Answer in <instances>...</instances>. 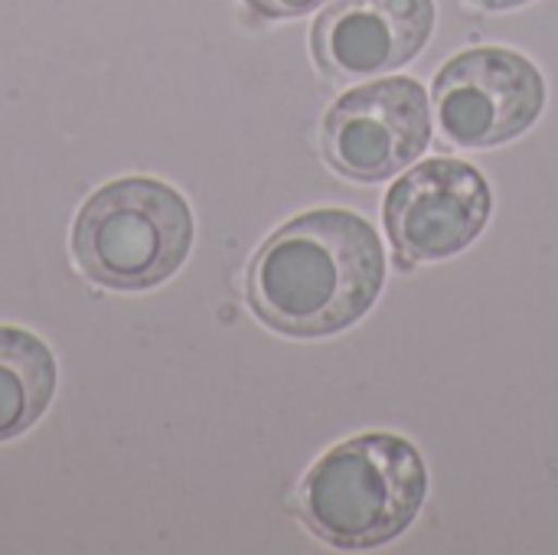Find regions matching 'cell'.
I'll return each instance as SVG.
<instances>
[{
    "instance_id": "cell-2",
    "label": "cell",
    "mask_w": 558,
    "mask_h": 555,
    "mask_svg": "<svg viewBox=\"0 0 558 555\" xmlns=\"http://www.w3.org/2000/svg\"><path fill=\"white\" fill-rule=\"evenodd\" d=\"M428 497V468L412 442L366 432L330 448L298 487V517L314 540L363 553L399 540Z\"/></svg>"
},
{
    "instance_id": "cell-4",
    "label": "cell",
    "mask_w": 558,
    "mask_h": 555,
    "mask_svg": "<svg viewBox=\"0 0 558 555\" xmlns=\"http://www.w3.org/2000/svg\"><path fill=\"white\" fill-rule=\"evenodd\" d=\"M546 108V79L533 59L481 46L448 59L432 88V111L454 147L484 150L526 134Z\"/></svg>"
},
{
    "instance_id": "cell-6",
    "label": "cell",
    "mask_w": 558,
    "mask_h": 555,
    "mask_svg": "<svg viewBox=\"0 0 558 555\" xmlns=\"http://www.w3.org/2000/svg\"><path fill=\"white\" fill-rule=\"evenodd\" d=\"M490 213L494 193L477 167L432 157L392 183L383 226L399 268H415L464 252L487 229Z\"/></svg>"
},
{
    "instance_id": "cell-1",
    "label": "cell",
    "mask_w": 558,
    "mask_h": 555,
    "mask_svg": "<svg viewBox=\"0 0 558 555\" xmlns=\"http://www.w3.org/2000/svg\"><path fill=\"white\" fill-rule=\"evenodd\" d=\"M386 285L376 226L350 209H311L265 239L248 265V307L275 334L317 340L369 314Z\"/></svg>"
},
{
    "instance_id": "cell-9",
    "label": "cell",
    "mask_w": 558,
    "mask_h": 555,
    "mask_svg": "<svg viewBox=\"0 0 558 555\" xmlns=\"http://www.w3.org/2000/svg\"><path fill=\"white\" fill-rule=\"evenodd\" d=\"M327 0H245L248 10H255L258 16L268 20H291V16H304L314 13L317 7H324Z\"/></svg>"
},
{
    "instance_id": "cell-10",
    "label": "cell",
    "mask_w": 558,
    "mask_h": 555,
    "mask_svg": "<svg viewBox=\"0 0 558 555\" xmlns=\"http://www.w3.org/2000/svg\"><path fill=\"white\" fill-rule=\"evenodd\" d=\"M474 7H484V10H513V7H523L530 0H471Z\"/></svg>"
},
{
    "instance_id": "cell-5",
    "label": "cell",
    "mask_w": 558,
    "mask_h": 555,
    "mask_svg": "<svg viewBox=\"0 0 558 555\" xmlns=\"http://www.w3.org/2000/svg\"><path fill=\"white\" fill-rule=\"evenodd\" d=\"M432 137V101L409 75L340 95L320 124L324 160L353 183H379L415 164Z\"/></svg>"
},
{
    "instance_id": "cell-7",
    "label": "cell",
    "mask_w": 558,
    "mask_h": 555,
    "mask_svg": "<svg viewBox=\"0 0 558 555\" xmlns=\"http://www.w3.org/2000/svg\"><path fill=\"white\" fill-rule=\"evenodd\" d=\"M435 33V0H333L311 26V56L337 82L412 62Z\"/></svg>"
},
{
    "instance_id": "cell-3",
    "label": "cell",
    "mask_w": 558,
    "mask_h": 555,
    "mask_svg": "<svg viewBox=\"0 0 558 555\" xmlns=\"http://www.w3.org/2000/svg\"><path fill=\"white\" fill-rule=\"evenodd\" d=\"M193 213L186 200L150 177H124L92 193L72 229L85 278L111 291H147L190 255Z\"/></svg>"
},
{
    "instance_id": "cell-8",
    "label": "cell",
    "mask_w": 558,
    "mask_h": 555,
    "mask_svg": "<svg viewBox=\"0 0 558 555\" xmlns=\"http://www.w3.org/2000/svg\"><path fill=\"white\" fill-rule=\"evenodd\" d=\"M56 393L49 347L20 327H0V442L23 435Z\"/></svg>"
}]
</instances>
